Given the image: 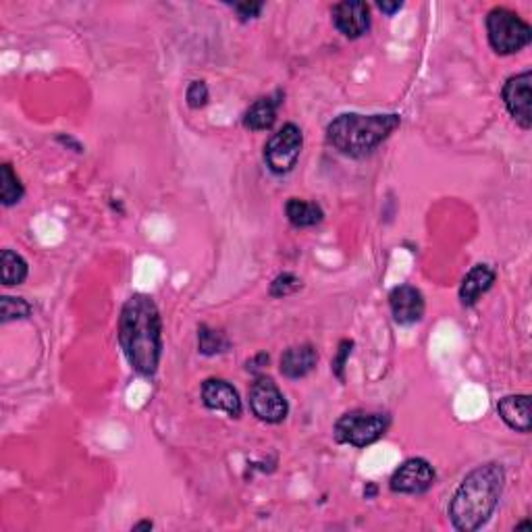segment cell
Here are the masks:
<instances>
[{
	"label": "cell",
	"instance_id": "f1b7e54d",
	"mask_svg": "<svg viewBox=\"0 0 532 532\" xmlns=\"http://www.w3.org/2000/svg\"><path fill=\"white\" fill-rule=\"evenodd\" d=\"M518 528H530V522H522V524H518V527H516V530Z\"/></svg>",
	"mask_w": 532,
	"mask_h": 532
},
{
	"label": "cell",
	"instance_id": "3957f363",
	"mask_svg": "<svg viewBox=\"0 0 532 532\" xmlns=\"http://www.w3.org/2000/svg\"><path fill=\"white\" fill-rule=\"evenodd\" d=\"M402 125V116L346 113L333 119L326 127V140L341 155L362 158L373 155L387 137Z\"/></svg>",
	"mask_w": 532,
	"mask_h": 532
},
{
	"label": "cell",
	"instance_id": "30bf717a",
	"mask_svg": "<svg viewBox=\"0 0 532 532\" xmlns=\"http://www.w3.org/2000/svg\"><path fill=\"white\" fill-rule=\"evenodd\" d=\"M389 306L397 325H417L425 316V296L414 286H397L391 289Z\"/></svg>",
	"mask_w": 532,
	"mask_h": 532
},
{
	"label": "cell",
	"instance_id": "7402d4cb",
	"mask_svg": "<svg viewBox=\"0 0 532 532\" xmlns=\"http://www.w3.org/2000/svg\"><path fill=\"white\" fill-rule=\"evenodd\" d=\"M302 289V279L294 273H283L271 283V296L273 297H287Z\"/></svg>",
	"mask_w": 532,
	"mask_h": 532
},
{
	"label": "cell",
	"instance_id": "4316f807",
	"mask_svg": "<svg viewBox=\"0 0 532 532\" xmlns=\"http://www.w3.org/2000/svg\"><path fill=\"white\" fill-rule=\"evenodd\" d=\"M402 6H404V3H397V0H396V3H387V0L378 3V9H381L385 15H389V17H391V15H396L399 9H402Z\"/></svg>",
	"mask_w": 532,
	"mask_h": 532
},
{
	"label": "cell",
	"instance_id": "83f0119b",
	"mask_svg": "<svg viewBox=\"0 0 532 532\" xmlns=\"http://www.w3.org/2000/svg\"><path fill=\"white\" fill-rule=\"evenodd\" d=\"M152 527H155V524H152L150 520H144V522H137V524H134V532H140V530H152Z\"/></svg>",
	"mask_w": 532,
	"mask_h": 532
},
{
	"label": "cell",
	"instance_id": "9c48e42d",
	"mask_svg": "<svg viewBox=\"0 0 532 532\" xmlns=\"http://www.w3.org/2000/svg\"><path fill=\"white\" fill-rule=\"evenodd\" d=\"M530 82H532V73H530V69H527V71L518 73V75L509 77L504 85V90H501V96H504L506 108L509 111V115H512L514 121L527 131L532 125Z\"/></svg>",
	"mask_w": 532,
	"mask_h": 532
},
{
	"label": "cell",
	"instance_id": "ffe728a7",
	"mask_svg": "<svg viewBox=\"0 0 532 532\" xmlns=\"http://www.w3.org/2000/svg\"><path fill=\"white\" fill-rule=\"evenodd\" d=\"M198 347L204 356H216L229 347V339L225 337V333L202 325L198 329Z\"/></svg>",
	"mask_w": 532,
	"mask_h": 532
},
{
	"label": "cell",
	"instance_id": "9a60e30c",
	"mask_svg": "<svg viewBox=\"0 0 532 532\" xmlns=\"http://www.w3.org/2000/svg\"><path fill=\"white\" fill-rule=\"evenodd\" d=\"M283 102V92H275L271 96L258 98L244 115V127L250 131H266L275 125L276 111Z\"/></svg>",
	"mask_w": 532,
	"mask_h": 532
},
{
	"label": "cell",
	"instance_id": "8fae6325",
	"mask_svg": "<svg viewBox=\"0 0 532 532\" xmlns=\"http://www.w3.org/2000/svg\"><path fill=\"white\" fill-rule=\"evenodd\" d=\"M202 402L208 410L225 412L231 418L242 417V399L237 389L223 378H206L202 385Z\"/></svg>",
	"mask_w": 532,
	"mask_h": 532
},
{
	"label": "cell",
	"instance_id": "cb8c5ba5",
	"mask_svg": "<svg viewBox=\"0 0 532 532\" xmlns=\"http://www.w3.org/2000/svg\"><path fill=\"white\" fill-rule=\"evenodd\" d=\"M352 347H354V341H349V339H344L339 344V352H337V356H335V360H333V364H331V368H333V375L339 378V381H346V364H347V358H349V354H352Z\"/></svg>",
	"mask_w": 532,
	"mask_h": 532
},
{
	"label": "cell",
	"instance_id": "603a6c76",
	"mask_svg": "<svg viewBox=\"0 0 532 532\" xmlns=\"http://www.w3.org/2000/svg\"><path fill=\"white\" fill-rule=\"evenodd\" d=\"M208 87L204 82H192L187 85V92H186V100H187V106L194 108V111H198V108H204L208 105Z\"/></svg>",
	"mask_w": 532,
	"mask_h": 532
},
{
	"label": "cell",
	"instance_id": "4fadbf2b",
	"mask_svg": "<svg viewBox=\"0 0 532 532\" xmlns=\"http://www.w3.org/2000/svg\"><path fill=\"white\" fill-rule=\"evenodd\" d=\"M318 354L316 347L310 344L287 347L281 356V375L287 378H304L316 368Z\"/></svg>",
	"mask_w": 532,
	"mask_h": 532
},
{
	"label": "cell",
	"instance_id": "d4e9b609",
	"mask_svg": "<svg viewBox=\"0 0 532 532\" xmlns=\"http://www.w3.org/2000/svg\"><path fill=\"white\" fill-rule=\"evenodd\" d=\"M233 9H236V13L239 15V19L247 21V19H256L260 11L265 9V5L262 3H237V5H233Z\"/></svg>",
	"mask_w": 532,
	"mask_h": 532
},
{
	"label": "cell",
	"instance_id": "8992f818",
	"mask_svg": "<svg viewBox=\"0 0 532 532\" xmlns=\"http://www.w3.org/2000/svg\"><path fill=\"white\" fill-rule=\"evenodd\" d=\"M304 134L296 123H287L265 146V163L275 175H287L300 160Z\"/></svg>",
	"mask_w": 532,
	"mask_h": 532
},
{
	"label": "cell",
	"instance_id": "2e32d148",
	"mask_svg": "<svg viewBox=\"0 0 532 532\" xmlns=\"http://www.w3.org/2000/svg\"><path fill=\"white\" fill-rule=\"evenodd\" d=\"M495 279H497V275H495V271L489 265H477L475 268H472V271L464 276L462 287H460L462 306H466V308L475 306L480 297L493 287Z\"/></svg>",
	"mask_w": 532,
	"mask_h": 532
},
{
	"label": "cell",
	"instance_id": "52a82bcc",
	"mask_svg": "<svg viewBox=\"0 0 532 532\" xmlns=\"http://www.w3.org/2000/svg\"><path fill=\"white\" fill-rule=\"evenodd\" d=\"M250 407L254 417L268 425H279L287 418L289 404L271 376L260 375L250 387Z\"/></svg>",
	"mask_w": 532,
	"mask_h": 532
},
{
	"label": "cell",
	"instance_id": "ba28073f",
	"mask_svg": "<svg viewBox=\"0 0 532 532\" xmlns=\"http://www.w3.org/2000/svg\"><path fill=\"white\" fill-rule=\"evenodd\" d=\"M435 485V470L422 457H410L393 472L389 487L393 493L402 495H420L427 493Z\"/></svg>",
	"mask_w": 532,
	"mask_h": 532
},
{
	"label": "cell",
	"instance_id": "44dd1931",
	"mask_svg": "<svg viewBox=\"0 0 532 532\" xmlns=\"http://www.w3.org/2000/svg\"><path fill=\"white\" fill-rule=\"evenodd\" d=\"M32 315V304L25 302L24 297H0V320L3 323H11V320L27 318Z\"/></svg>",
	"mask_w": 532,
	"mask_h": 532
},
{
	"label": "cell",
	"instance_id": "6da1fadb",
	"mask_svg": "<svg viewBox=\"0 0 532 532\" xmlns=\"http://www.w3.org/2000/svg\"><path fill=\"white\" fill-rule=\"evenodd\" d=\"M119 346L136 373L144 376L156 373L163 356V318L150 296L136 294L123 304Z\"/></svg>",
	"mask_w": 532,
	"mask_h": 532
},
{
	"label": "cell",
	"instance_id": "484cf974",
	"mask_svg": "<svg viewBox=\"0 0 532 532\" xmlns=\"http://www.w3.org/2000/svg\"><path fill=\"white\" fill-rule=\"evenodd\" d=\"M266 364H268V356H266V354H258L254 360H247L246 368H247V370H252V373H256V370L265 368Z\"/></svg>",
	"mask_w": 532,
	"mask_h": 532
},
{
	"label": "cell",
	"instance_id": "277c9868",
	"mask_svg": "<svg viewBox=\"0 0 532 532\" xmlns=\"http://www.w3.org/2000/svg\"><path fill=\"white\" fill-rule=\"evenodd\" d=\"M487 35L497 55H516L527 48L532 40V29L527 21L504 6H495L487 15Z\"/></svg>",
	"mask_w": 532,
	"mask_h": 532
},
{
	"label": "cell",
	"instance_id": "7c38bea8",
	"mask_svg": "<svg viewBox=\"0 0 532 532\" xmlns=\"http://www.w3.org/2000/svg\"><path fill=\"white\" fill-rule=\"evenodd\" d=\"M333 24L346 38H360L370 29V9L360 0H346L333 6Z\"/></svg>",
	"mask_w": 532,
	"mask_h": 532
},
{
	"label": "cell",
	"instance_id": "e0dca14e",
	"mask_svg": "<svg viewBox=\"0 0 532 532\" xmlns=\"http://www.w3.org/2000/svg\"><path fill=\"white\" fill-rule=\"evenodd\" d=\"M286 215L289 218V223L294 225L297 229H306V227H315L320 221L325 218L323 208L318 206L315 202H306L300 198H289L286 204Z\"/></svg>",
	"mask_w": 532,
	"mask_h": 532
},
{
	"label": "cell",
	"instance_id": "5b68a950",
	"mask_svg": "<svg viewBox=\"0 0 532 532\" xmlns=\"http://www.w3.org/2000/svg\"><path fill=\"white\" fill-rule=\"evenodd\" d=\"M391 418L381 412H366V410H352L335 422L333 435L335 439L344 446L352 447H366L373 446L381 437L387 433Z\"/></svg>",
	"mask_w": 532,
	"mask_h": 532
},
{
	"label": "cell",
	"instance_id": "ac0fdd59",
	"mask_svg": "<svg viewBox=\"0 0 532 532\" xmlns=\"http://www.w3.org/2000/svg\"><path fill=\"white\" fill-rule=\"evenodd\" d=\"M27 279V262L13 250H3L0 254V281L3 286H21Z\"/></svg>",
	"mask_w": 532,
	"mask_h": 532
},
{
	"label": "cell",
	"instance_id": "d6986e66",
	"mask_svg": "<svg viewBox=\"0 0 532 532\" xmlns=\"http://www.w3.org/2000/svg\"><path fill=\"white\" fill-rule=\"evenodd\" d=\"M24 194L25 189L21 179L17 177V173L13 171L9 163H5L0 166V200H3V206H15V204L24 198Z\"/></svg>",
	"mask_w": 532,
	"mask_h": 532
},
{
	"label": "cell",
	"instance_id": "7a4b0ae2",
	"mask_svg": "<svg viewBox=\"0 0 532 532\" xmlns=\"http://www.w3.org/2000/svg\"><path fill=\"white\" fill-rule=\"evenodd\" d=\"M506 487V470L497 462L478 466L462 480L449 504V520L457 530L475 532L491 520Z\"/></svg>",
	"mask_w": 532,
	"mask_h": 532
},
{
	"label": "cell",
	"instance_id": "5bb4252c",
	"mask_svg": "<svg viewBox=\"0 0 532 532\" xmlns=\"http://www.w3.org/2000/svg\"><path fill=\"white\" fill-rule=\"evenodd\" d=\"M497 412L501 420L516 433L528 435L532 428L530 418V396H507L499 399Z\"/></svg>",
	"mask_w": 532,
	"mask_h": 532
}]
</instances>
